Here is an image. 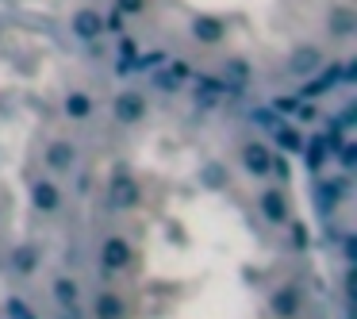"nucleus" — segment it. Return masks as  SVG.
<instances>
[{
	"label": "nucleus",
	"mask_w": 357,
	"mask_h": 319,
	"mask_svg": "<svg viewBox=\"0 0 357 319\" xmlns=\"http://www.w3.org/2000/svg\"><path fill=\"white\" fill-rule=\"evenodd\" d=\"M108 200L116 204V208H123V212L139 208V200H142L139 181H135L127 170H116V173H112V181H108Z\"/></svg>",
	"instance_id": "f257e3e1"
},
{
	"label": "nucleus",
	"mask_w": 357,
	"mask_h": 319,
	"mask_svg": "<svg viewBox=\"0 0 357 319\" xmlns=\"http://www.w3.org/2000/svg\"><path fill=\"white\" fill-rule=\"evenodd\" d=\"M112 116H116L119 124H139V119L146 116V96L135 93V89L119 93V96H116V104H112Z\"/></svg>",
	"instance_id": "f03ea898"
},
{
	"label": "nucleus",
	"mask_w": 357,
	"mask_h": 319,
	"mask_svg": "<svg viewBox=\"0 0 357 319\" xmlns=\"http://www.w3.org/2000/svg\"><path fill=\"white\" fill-rule=\"evenodd\" d=\"M242 165H246L250 177H265V173H273V154L265 142H246L242 147Z\"/></svg>",
	"instance_id": "7ed1b4c3"
},
{
	"label": "nucleus",
	"mask_w": 357,
	"mask_h": 319,
	"mask_svg": "<svg viewBox=\"0 0 357 319\" xmlns=\"http://www.w3.org/2000/svg\"><path fill=\"white\" fill-rule=\"evenodd\" d=\"M269 308H273V316H277V319H296V316H300V308H303L300 288H296V285L277 288V292L269 296Z\"/></svg>",
	"instance_id": "20e7f679"
},
{
	"label": "nucleus",
	"mask_w": 357,
	"mask_h": 319,
	"mask_svg": "<svg viewBox=\"0 0 357 319\" xmlns=\"http://www.w3.org/2000/svg\"><path fill=\"white\" fill-rule=\"evenodd\" d=\"M100 262H104V269H127L131 265V246L119 235H108L100 246Z\"/></svg>",
	"instance_id": "39448f33"
},
{
	"label": "nucleus",
	"mask_w": 357,
	"mask_h": 319,
	"mask_svg": "<svg viewBox=\"0 0 357 319\" xmlns=\"http://www.w3.org/2000/svg\"><path fill=\"white\" fill-rule=\"evenodd\" d=\"M73 162H77V150H73L70 139H54V142L47 147V165H50L54 173L73 170Z\"/></svg>",
	"instance_id": "423d86ee"
},
{
	"label": "nucleus",
	"mask_w": 357,
	"mask_h": 319,
	"mask_svg": "<svg viewBox=\"0 0 357 319\" xmlns=\"http://www.w3.org/2000/svg\"><path fill=\"white\" fill-rule=\"evenodd\" d=\"M31 204L39 212H58L62 208V193H58V185H50V181H35L31 185Z\"/></svg>",
	"instance_id": "0eeeda50"
},
{
	"label": "nucleus",
	"mask_w": 357,
	"mask_h": 319,
	"mask_svg": "<svg viewBox=\"0 0 357 319\" xmlns=\"http://www.w3.org/2000/svg\"><path fill=\"white\" fill-rule=\"evenodd\" d=\"M334 150H338V135H319V139H311L307 142V165L319 170L326 162V154H334Z\"/></svg>",
	"instance_id": "6e6552de"
},
{
	"label": "nucleus",
	"mask_w": 357,
	"mask_h": 319,
	"mask_svg": "<svg viewBox=\"0 0 357 319\" xmlns=\"http://www.w3.org/2000/svg\"><path fill=\"white\" fill-rule=\"evenodd\" d=\"M39 262H43V250L39 246H31V242H24V246H16V254H12V269L16 273H35L39 269Z\"/></svg>",
	"instance_id": "1a4fd4ad"
},
{
	"label": "nucleus",
	"mask_w": 357,
	"mask_h": 319,
	"mask_svg": "<svg viewBox=\"0 0 357 319\" xmlns=\"http://www.w3.org/2000/svg\"><path fill=\"white\" fill-rule=\"evenodd\" d=\"M73 31H77L81 39H96V35L104 31V20L96 16L93 8H81L77 16H73Z\"/></svg>",
	"instance_id": "9d476101"
},
{
	"label": "nucleus",
	"mask_w": 357,
	"mask_h": 319,
	"mask_svg": "<svg viewBox=\"0 0 357 319\" xmlns=\"http://www.w3.org/2000/svg\"><path fill=\"white\" fill-rule=\"evenodd\" d=\"M261 216L269 219V223H284L288 219V204H284V196L280 193H261Z\"/></svg>",
	"instance_id": "9b49d317"
},
{
	"label": "nucleus",
	"mask_w": 357,
	"mask_h": 319,
	"mask_svg": "<svg viewBox=\"0 0 357 319\" xmlns=\"http://www.w3.org/2000/svg\"><path fill=\"white\" fill-rule=\"evenodd\" d=\"M54 300L62 304L66 311H73V308H77V300H81L77 281H73V277H58V281H54Z\"/></svg>",
	"instance_id": "f8f14e48"
},
{
	"label": "nucleus",
	"mask_w": 357,
	"mask_h": 319,
	"mask_svg": "<svg viewBox=\"0 0 357 319\" xmlns=\"http://www.w3.org/2000/svg\"><path fill=\"white\" fill-rule=\"evenodd\" d=\"M123 296H116V292H100L96 296V316L100 319H123Z\"/></svg>",
	"instance_id": "ddd939ff"
},
{
	"label": "nucleus",
	"mask_w": 357,
	"mask_h": 319,
	"mask_svg": "<svg viewBox=\"0 0 357 319\" xmlns=\"http://www.w3.org/2000/svg\"><path fill=\"white\" fill-rule=\"evenodd\" d=\"M319 62H323V50H315V47H300V50L292 54V62H288V66H292V73H311Z\"/></svg>",
	"instance_id": "4468645a"
},
{
	"label": "nucleus",
	"mask_w": 357,
	"mask_h": 319,
	"mask_svg": "<svg viewBox=\"0 0 357 319\" xmlns=\"http://www.w3.org/2000/svg\"><path fill=\"white\" fill-rule=\"evenodd\" d=\"M66 116L70 119H89L93 116V96L89 93H70L66 96Z\"/></svg>",
	"instance_id": "2eb2a0df"
},
{
	"label": "nucleus",
	"mask_w": 357,
	"mask_h": 319,
	"mask_svg": "<svg viewBox=\"0 0 357 319\" xmlns=\"http://www.w3.org/2000/svg\"><path fill=\"white\" fill-rule=\"evenodd\" d=\"M338 81H342V70H338V66H331V70L319 73L311 85H303V96H319V93H326V89H334Z\"/></svg>",
	"instance_id": "dca6fc26"
},
{
	"label": "nucleus",
	"mask_w": 357,
	"mask_h": 319,
	"mask_svg": "<svg viewBox=\"0 0 357 319\" xmlns=\"http://www.w3.org/2000/svg\"><path fill=\"white\" fill-rule=\"evenodd\" d=\"M192 35L200 43H219V39H223V24H219V20H196Z\"/></svg>",
	"instance_id": "f3484780"
},
{
	"label": "nucleus",
	"mask_w": 357,
	"mask_h": 319,
	"mask_svg": "<svg viewBox=\"0 0 357 319\" xmlns=\"http://www.w3.org/2000/svg\"><path fill=\"white\" fill-rule=\"evenodd\" d=\"M331 31L342 35V39H346V35H354V31H357L354 12H349V8H338V12H334V16H331Z\"/></svg>",
	"instance_id": "a211bd4d"
},
{
	"label": "nucleus",
	"mask_w": 357,
	"mask_h": 319,
	"mask_svg": "<svg viewBox=\"0 0 357 319\" xmlns=\"http://www.w3.org/2000/svg\"><path fill=\"white\" fill-rule=\"evenodd\" d=\"M277 142H280V150H288V154H300V150H303L300 131H292V127H280V131H277Z\"/></svg>",
	"instance_id": "6ab92c4d"
},
{
	"label": "nucleus",
	"mask_w": 357,
	"mask_h": 319,
	"mask_svg": "<svg viewBox=\"0 0 357 319\" xmlns=\"http://www.w3.org/2000/svg\"><path fill=\"white\" fill-rule=\"evenodd\" d=\"M181 77H188V70H185V66H173V70H165V73H158V85H162V89H177L181 85Z\"/></svg>",
	"instance_id": "aec40b11"
},
{
	"label": "nucleus",
	"mask_w": 357,
	"mask_h": 319,
	"mask_svg": "<svg viewBox=\"0 0 357 319\" xmlns=\"http://www.w3.org/2000/svg\"><path fill=\"white\" fill-rule=\"evenodd\" d=\"M4 311H8V319H39L24 300H8V304H4Z\"/></svg>",
	"instance_id": "412c9836"
},
{
	"label": "nucleus",
	"mask_w": 357,
	"mask_h": 319,
	"mask_svg": "<svg viewBox=\"0 0 357 319\" xmlns=\"http://www.w3.org/2000/svg\"><path fill=\"white\" fill-rule=\"evenodd\" d=\"M204 185H208V188H223L227 185L223 165H208V170H204Z\"/></svg>",
	"instance_id": "4be33fe9"
},
{
	"label": "nucleus",
	"mask_w": 357,
	"mask_h": 319,
	"mask_svg": "<svg viewBox=\"0 0 357 319\" xmlns=\"http://www.w3.org/2000/svg\"><path fill=\"white\" fill-rule=\"evenodd\" d=\"M116 8L123 12V16H139V12L146 8V0H116Z\"/></svg>",
	"instance_id": "5701e85b"
},
{
	"label": "nucleus",
	"mask_w": 357,
	"mask_h": 319,
	"mask_svg": "<svg viewBox=\"0 0 357 319\" xmlns=\"http://www.w3.org/2000/svg\"><path fill=\"white\" fill-rule=\"evenodd\" d=\"M104 20V31H123V12H108V16H100Z\"/></svg>",
	"instance_id": "b1692460"
},
{
	"label": "nucleus",
	"mask_w": 357,
	"mask_h": 319,
	"mask_svg": "<svg viewBox=\"0 0 357 319\" xmlns=\"http://www.w3.org/2000/svg\"><path fill=\"white\" fill-rule=\"evenodd\" d=\"M292 246H296V250L307 246V227H303V223H296V227H292Z\"/></svg>",
	"instance_id": "393cba45"
},
{
	"label": "nucleus",
	"mask_w": 357,
	"mask_h": 319,
	"mask_svg": "<svg viewBox=\"0 0 357 319\" xmlns=\"http://www.w3.org/2000/svg\"><path fill=\"white\" fill-rule=\"evenodd\" d=\"M342 165H346V170L354 165V147H346V150H342Z\"/></svg>",
	"instance_id": "a878e982"
}]
</instances>
